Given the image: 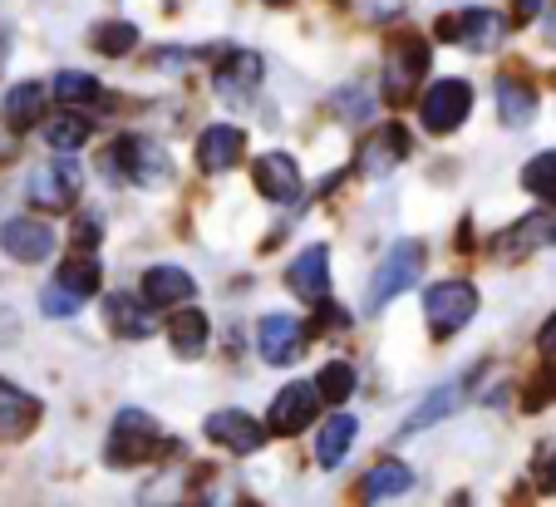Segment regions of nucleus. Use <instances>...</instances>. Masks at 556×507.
I'll use <instances>...</instances> for the list:
<instances>
[{
  "label": "nucleus",
  "instance_id": "c85d7f7f",
  "mask_svg": "<svg viewBox=\"0 0 556 507\" xmlns=\"http://www.w3.org/2000/svg\"><path fill=\"white\" fill-rule=\"evenodd\" d=\"M54 99L70 109H89L104 99V89H99V79L85 75V69H64V75H54Z\"/></svg>",
  "mask_w": 556,
  "mask_h": 507
},
{
  "label": "nucleus",
  "instance_id": "4be33fe9",
  "mask_svg": "<svg viewBox=\"0 0 556 507\" xmlns=\"http://www.w3.org/2000/svg\"><path fill=\"white\" fill-rule=\"evenodd\" d=\"M207 335H212V326H207V316H202L198 306H173V316H168L173 355H178V359H198L202 350H207Z\"/></svg>",
  "mask_w": 556,
  "mask_h": 507
},
{
  "label": "nucleus",
  "instance_id": "a19ab883",
  "mask_svg": "<svg viewBox=\"0 0 556 507\" xmlns=\"http://www.w3.org/2000/svg\"><path fill=\"white\" fill-rule=\"evenodd\" d=\"M542 11V0H517V21H527V15Z\"/></svg>",
  "mask_w": 556,
  "mask_h": 507
},
{
  "label": "nucleus",
  "instance_id": "ea45409f",
  "mask_svg": "<svg viewBox=\"0 0 556 507\" xmlns=\"http://www.w3.org/2000/svg\"><path fill=\"white\" fill-rule=\"evenodd\" d=\"M542 35H546V45L556 50V11H546V21H542Z\"/></svg>",
  "mask_w": 556,
  "mask_h": 507
},
{
  "label": "nucleus",
  "instance_id": "6ab92c4d",
  "mask_svg": "<svg viewBox=\"0 0 556 507\" xmlns=\"http://www.w3.org/2000/svg\"><path fill=\"white\" fill-rule=\"evenodd\" d=\"M252 182L262 198L271 202H295L301 198V168H295L291 153H262L252 168Z\"/></svg>",
  "mask_w": 556,
  "mask_h": 507
},
{
  "label": "nucleus",
  "instance_id": "1a4fd4ad",
  "mask_svg": "<svg viewBox=\"0 0 556 507\" xmlns=\"http://www.w3.org/2000/svg\"><path fill=\"white\" fill-rule=\"evenodd\" d=\"M552 242H556V217L552 212H532V217H522V223L503 227L493 237V256L497 262H527L532 252H542Z\"/></svg>",
  "mask_w": 556,
  "mask_h": 507
},
{
  "label": "nucleus",
  "instance_id": "c9c22d12",
  "mask_svg": "<svg viewBox=\"0 0 556 507\" xmlns=\"http://www.w3.org/2000/svg\"><path fill=\"white\" fill-rule=\"evenodd\" d=\"M369 109H375V104H369L365 94H355V99H350V94H340V109H336V114H340V118H350V124H365V118H369Z\"/></svg>",
  "mask_w": 556,
  "mask_h": 507
},
{
  "label": "nucleus",
  "instance_id": "9b49d317",
  "mask_svg": "<svg viewBox=\"0 0 556 507\" xmlns=\"http://www.w3.org/2000/svg\"><path fill=\"white\" fill-rule=\"evenodd\" d=\"M262 75H266L262 54H252V50H231L227 60L217 64L212 85H217L222 104H252V94L262 89Z\"/></svg>",
  "mask_w": 556,
  "mask_h": 507
},
{
  "label": "nucleus",
  "instance_id": "79ce46f5",
  "mask_svg": "<svg viewBox=\"0 0 556 507\" xmlns=\"http://www.w3.org/2000/svg\"><path fill=\"white\" fill-rule=\"evenodd\" d=\"M266 5H291V0H266Z\"/></svg>",
  "mask_w": 556,
  "mask_h": 507
},
{
  "label": "nucleus",
  "instance_id": "5701e85b",
  "mask_svg": "<svg viewBox=\"0 0 556 507\" xmlns=\"http://www.w3.org/2000/svg\"><path fill=\"white\" fill-rule=\"evenodd\" d=\"M497 118L507 128H527L536 118V89L517 75H503L497 79Z\"/></svg>",
  "mask_w": 556,
  "mask_h": 507
},
{
  "label": "nucleus",
  "instance_id": "f03ea898",
  "mask_svg": "<svg viewBox=\"0 0 556 507\" xmlns=\"http://www.w3.org/2000/svg\"><path fill=\"white\" fill-rule=\"evenodd\" d=\"M424 271V242H394V252L384 256V262L375 266V281H369V296H365V310L375 316V310H384L394 296H404L414 281H419Z\"/></svg>",
  "mask_w": 556,
  "mask_h": 507
},
{
  "label": "nucleus",
  "instance_id": "f8f14e48",
  "mask_svg": "<svg viewBox=\"0 0 556 507\" xmlns=\"http://www.w3.org/2000/svg\"><path fill=\"white\" fill-rule=\"evenodd\" d=\"M409 159V128L404 124H384L369 134V143L359 149V173H365L369 182L389 178V173L400 168V163Z\"/></svg>",
  "mask_w": 556,
  "mask_h": 507
},
{
  "label": "nucleus",
  "instance_id": "f257e3e1",
  "mask_svg": "<svg viewBox=\"0 0 556 507\" xmlns=\"http://www.w3.org/2000/svg\"><path fill=\"white\" fill-rule=\"evenodd\" d=\"M104 168L138 182V188H163V182H173V159L157 149L153 138H134V134L118 138L114 149H109Z\"/></svg>",
  "mask_w": 556,
  "mask_h": 507
},
{
  "label": "nucleus",
  "instance_id": "c756f323",
  "mask_svg": "<svg viewBox=\"0 0 556 507\" xmlns=\"http://www.w3.org/2000/svg\"><path fill=\"white\" fill-rule=\"evenodd\" d=\"M60 281L70 286V291H79V296H94L99 291V262H94V252H89V246H79V252L70 256V262L60 266Z\"/></svg>",
  "mask_w": 556,
  "mask_h": 507
},
{
  "label": "nucleus",
  "instance_id": "20e7f679",
  "mask_svg": "<svg viewBox=\"0 0 556 507\" xmlns=\"http://www.w3.org/2000/svg\"><path fill=\"white\" fill-rule=\"evenodd\" d=\"M157 439H163V429H157L153 414L143 409H118L114 429H109V464L114 468H138L153 458Z\"/></svg>",
  "mask_w": 556,
  "mask_h": 507
},
{
  "label": "nucleus",
  "instance_id": "39448f33",
  "mask_svg": "<svg viewBox=\"0 0 556 507\" xmlns=\"http://www.w3.org/2000/svg\"><path fill=\"white\" fill-rule=\"evenodd\" d=\"M25 192H30V202L40 212H70L74 202H79V192H85V173L70 159L40 163V168L30 173V182H25Z\"/></svg>",
  "mask_w": 556,
  "mask_h": 507
},
{
  "label": "nucleus",
  "instance_id": "4c0bfd02",
  "mask_svg": "<svg viewBox=\"0 0 556 507\" xmlns=\"http://www.w3.org/2000/svg\"><path fill=\"white\" fill-rule=\"evenodd\" d=\"M21 340V316L11 306H0V345H15Z\"/></svg>",
  "mask_w": 556,
  "mask_h": 507
},
{
  "label": "nucleus",
  "instance_id": "ddd939ff",
  "mask_svg": "<svg viewBox=\"0 0 556 507\" xmlns=\"http://www.w3.org/2000/svg\"><path fill=\"white\" fill-rule=\"evenodd\" d=\"M286 286H291L301 301H311V306H326V296H330V246L326 242L305 246V252L286 266Z\"/></svg>",
  "mask_w": 556,
  "mask_h": 507
},
{
  "label": "nucleus",
  "instance_id": "6e6552de",
  "mask_svg": "<svg viewBox=\"0 0 556 507\" xmlns=\"http://www.w3.org/2000/svg\"><path fill=\"white\" fill-rule=\"evenodd\" d=\"M433 35H439V40H458L463 50L488 54L507 40V21L497 11H483V5H478V11H463V15H443V21L433 25Z\"/></svg>",
  "mask_w": 556,
  "mask_h": 507
},
{
  "label": "nucleus",
  "instance_id": "7ed1b4c3",
  "mask_svg": "<svg viewBox=\"0 0 556 507\" xmlns=\"http://www.w3.org/2000/svg\"><path fill=\"white\" fill-rule=\"evenodd\" d=\"M424 316H429L433 340L458 335V330L478 316V291H472L468 281H458V276H453V281H433L429 291H424Z\"/></svg>",
  "mask_w": 556,
  "mask_h": 507
},
{
  "label": "nucleus",
  "instance_id": "a211bd4d",
  "mask_svg": "<svg viewBox=\"0 0 556 507\" xmlns=\"http://www.w3.org/2000/svg\"><path fill=\"white\" fill-rule=\"evenodd\" d=\"M207 439L222 448H231V454H256V448L266 444V429L247 409H217L207 419Z\"/></svg>",
  "mask_w": 556,
  "mask_h": 507
},
{
  "label": "nucleus",
  "instance_id": "f3484780",
  "mask_svg": "<svg viewBox=\"0 0 556 507\" xmlns=\"http://www.w3.org/2000/svg\"><path fill=\"white\" fill-rule=\"evenodd\" d=\"M198 296V281H192L182 266L173 262H157L143 271V301L157 310H173V306H188V301Z\"/></svg>",
  "mask_w": 556,
  "mask_h": 507
},
{
  "label": "nucleus",
  "instance_id": "cd10ccee",
  "mask_svg": "<svg viewBox=\"0 0 556 507\" xmlns=\"http://www.w3.org/2000/svg\"><path fill=\"white\" fill-rule=\"evenodd\" d=\"M463 394H468V384H458V380H453V384H443V390H433L429 400H424L419 409L409 414V423H404V433H419V429H429V423H443V419H448V414L463 404Z\"/></svg>",
  "mask_w": 556,
  "mask_h": 507
},
{
  "label": "nucleus",
  "instance_id": "e433bc0d",
  "mask_svg": "<svg viewBox=\"0 0 556 507\" xmlns=\"http://www.w3.org/2000/svg\"><path fill=\"white\" fill-rule=\"evenodd\" d=\"M94 242H99V217H79V223H74V246H89V252H94Z\"/></svg>",
  "mask_w": 556,
  "mask_h": 507
},
{
  "label": "nucleus",
  "instance_id": "b1692460",
  "mask_svg": "<svg viewBox=\"0 0 556 507\" xmlns=\"http://www.w3.org/2000/svg\"><path fill=\"white\" fill-rule=\"evenodd\" d=\"M45 114V89L35 85V79H25V85H15L11 94H5V104H0V118H5V128L11 134H25V128H35Z\"/></svg>",
  "mask_w": 556,
  "mask_h": 507
},
{
  "label": "nucleus",
  "instance_id": "dca6fc26",
  "mask_svg": "<svg viewBox=\"0 0 556 507\" xmlns=\"http://www.w3.org/2000/svg\"><path fill=\"white\" fill-rule=\"evenodd\" d=\"M247 153V134L237 124H207L198 134V168L202 173H227L237 168Z\"/></svg>",
  "mask_w": 556,
  "mask_h": 507
},
{
  "label": "nucleus",
  "instance_id": "473e14b6",
  "mask_svg": "<svg viewBox=\"0 0 556 507\" xmlns=\"http://www.w3.org/2000/svg\"><path fill=\"white\" fill-rule=\"evenodd\" d=\"M315 384H320V400H326V404H345L350 394H355V370H350L345 359H330Z\"/></svg>",
  "mask_w": 556,
  "mask_h": 507
},
{
  "label": "nucleus",
  "instance_id": "58836bf2",
  "mask_svg": "<svg viewBox=\"0 0 556 507\" xmlns=\"http://www.w3.org/2000/svg\"><path fill=\"white\" fill-rule=\"evenodd\" d=\"M542 350H546V355H556V316L542 326Z\"/></svg>",
  "mask_w": 556,
  "mask_h": 507
},
{
  "label": "nucleus",
  "instance_id": "aec40b11",
  "mask_svg": "<svg viewBox=\"0 0 556 507\" xmlns=\"http://www.w3.org/2000/svg\"><path fill=\"white\" fill-rule=\"evenodd\" d=\"M104 320L118 340H148L153 335V310H148V301L124 296V291L104 296Z\"/></svg>",
  "mask_w": 556,
  "mask_h": 507
},
{
  "label": "nucleus",
  "instance_id": "f704fd0d",
  "mask_svg": "<svg viewBox=\"0 0 556 507\" xmlns=\"http://www.w3.org/2000/svg\"><path fill=\"white\" fill-rule=\"evenodd\" d=\"M532 478H536V487H542V493H556V448H552V444H542V448H536Z\"/></svg>",
  "mask_w": 556,
  "mask_h": 507
},
{
  "label": "nucleus",
  "instance_id": "9d476101",
  "mask_svg": "<svg viewBox=\"0 0 556 507\" xmlns=\"http://www.w3.org/2000/svg\"><path fill=\"white\" fill-rule=\"evenodd\" d=\"M256 355L271 365V370H286L305 355V326L295 316H262L256 326Z\"/></svg>",
  "mask_w": 556,
  "mask_h": 507
},
{
  "label": "nucleus",
  "instance_id": "4468645a",
  "mask_svg": "<svg viewBox=\"0 0 556 507\" xmlns=\"http://www.w3.org/2000/svg\"><path fill=\"white\" fill-rule=\"evenodd\" d=\"M320 384H311V380H291L281 394L271 400V429L276 433H301V429H311V419H315V409H320Z\"/></svg>",
  "mask_w": 556,
  "mask_h": 507
},
{
  "label": "nucleus",
  "instance_id": "2eb2a0df",
  "mask_svg": "<svg viewBox=\"0 0 556 507\" xmlns=\"http://www.w3.org/2000/svg\"><path fill=\"white\" fill-rule=\"evenodd\" d=\"M0 252L11 262H45L54 252V227L40 217H11L0 227Z\"/></svg>",
  "mask_w": 556,
  "mask_h": 507
},
{
  "label": "nucleus",
  "instance_id": "a878e982",
  "mask_svg": "<svg viewBox=\"0 0 556 507\" xmlns=\"http://www.w3.org/2000/svg\"><path fill=\"white\" fill-rule=\"evenodd\" d=\"M359 433V419H350V414H330L326 429L315 433V458H320V468H340V458L350 454V444H355Z\"/></svg>",
  "mask_w": 556,
  "mask_h": 507
},
{
  "label": "nucleus",
  "instance_id": "bb28decb",
  "mask_svg": "<svg viewBox=\"0 0 556 507\" xmlns=\"http://www.w3.org/2000/svg\"><path fill=\"white\" fill-rule=\"evenodd\" d=\"M89 134H94V124H89L79 109H64V114H54L50 124H45V143H50L54 153H79L89 143Z\"/></svg>",
  "mask_w": 556,
  "mask_h": 507
},
{
  "label": "nucleus",
  "instance_id": "393cba45",
  "mask_svg": "<svg viewBox=\"0 0 556 507\" xmlns=\"http://www.w3.org/2000/svg\"><path fill=\"white\" fill-rule=\"evenodd\" d=\"M414 473L400 464V458H384V464H375L365 473V483H359V503H389V497L409 493Z\"/></svg>",
  "mask_w": 556,
  "mask_h": 507
},
{
  "label": "nucleus",
  "instance_id": "2f4dec72",
  "mask_svg": "<svg viewBox=\"0 0 556 507\" xmlns=\"http://www.w3.org/2000/svg\"><path fill=\"white\" fill-rule=\"evenodd\" d=\"M134 45H138V25H128V21H104V25L94 30V50L109 54V60L128 54Z\"/></svg>",
  "mask_w": 556,
  "mask_h": 507
},
{
  "label": "nucleus",
  "instance_id": "72a5a7b5",
  "mask_svg": "<svg viewBox=\"0 0 556 507\" xmlns=\"http://www.w3.org/2000/svg\"><path fill=\"white\" fill-rule=\"evenodd\" d=\"M79 306H85V296H79V291H70L60 276H54V281L40 291V310H45V316H54V320L79 316Z\"/></svg>",
  "mask_w": 556,
  "mask_h": 507
},
{
  "label": "nucleus",
  "instance_id": "7c9ffc66",
  "mask_svg": "<svg viewBox=\"0 0 556 507\" xmlns=\"http://www.w3.org/2000/svg\"><path fill=\"white\" fill-rule=\"evenodd\" d=\"M522 188L532 198H542L546 207H556V149L552 153H536L532 163L522 168Z\"/></svg>",
  "mask_w": 556,
  "mask_h": 507
},
{
  "label": "nucleus",
  "instance_id": "412c9836",
  "mask_svg": "<svg viewBox=\"0 0 556 507\" xmlns=\"http://www.w3.org/2000/svg\"><path fill=\"white\" fill-rule=\"evenodd\" d=\"M40 423V400L25 394L21 384L0 380V439H25Z\"/></svg>",
  "mask_w": 556,
  "mask_h": 507
},
{
  "label": "nucleus",
  "instance_id": "423d86ee",
  "mask_svg": "<svg viewBox=\"0 0 556 507\" xmlns=\"http://www.w3.org/2000/svg\"><path fill=\"white\" fill-rule=\"evenodd\" d=\"M472 114V85L468 79H433L419 99V118L429 134H453Z\"/></svg>",
  "mask_w": 556,
  "mask_h": 507
},
{
  "label": "nucleus",
  "instance_id": "0eeeda50",
  "mask_svg": "<svg viewBox=\"0 0 556 507\" xmlns=\"http://www.w3.org/2000/svg\"><path fill=\"white\" fill-rule=\"evenodd\" d=\"M424 69H429V40H424V35H400V40H394V54H389V69H384L389 104H409L419 79H424Z\"/></svg>",
  "mask_w": 556,
  "mask_h": 507
}]
</instances>
